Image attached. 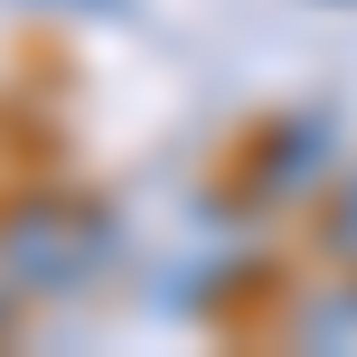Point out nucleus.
Returning a JSON list of instances; mask_svg holds the SVG:
<instances>
[{
    "label": "nucleus",
    "instance_id": "nucleus-3",
    "mask_svg": "<svg viewBox=\"0 0 357 357\" xmlns=\"http://www.w3.org/2000/svg\"><path fill=\"white\" fill-rule=\"evenodd\" d=\"M301 348H357V282L301 310Z\"/></svg>",
    "mask_w": 357,
    "mask_h": 357
},
{
    "label": "nucleus",
    "instance_id": "nucleus-2",
    "mask_svg": "<svg viewBox=\"0 0 357 357\" xmlns=\"http://www.w3.org/2000/svg\"><path fill=\"white\" fill-rule=\"evenodd\" d=\"M320 160H329V123H320V113H301V123H291V142H282V132L264 142V178H273V188H301Z\"/></svg>",
    "mask_w": 357,
    "mask_h": 357
},
{
    "label": "nucleus",
    "instance_id": "nucleus-1",
    "mask_svg": "<svg viewBox=\"0 0 357 357\" xmlns=\"http://www.w3.org/2000/svg\"><path fill=\"white\" fill-rule=\"evenodd\" d=\"M0 273L10 291H75L85 273H104V216L75 197H38L0 226Z\"/></svg>",
    "mask_w": 357,
    "mask_h": 357
},
{
    "label": "nucleus",
    "instance_id": "nucleus-4",
    "mask_svg": "<svg viewBox=\"0 0 357 357\" xmlns=\"http://www.w3.org/2000/svg\"><path fill=\"white\" fill-rule=\"evenodd\" d=\"M329 254H339V264H357V169L339 178V197H329Z\"/></svg>",
    "mask_w": 357,
    "mask_h": 357
}]
</instances>
